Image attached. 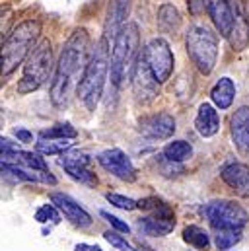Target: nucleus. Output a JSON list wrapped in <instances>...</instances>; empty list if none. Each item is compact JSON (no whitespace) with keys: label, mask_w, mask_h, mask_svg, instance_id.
<instances>
[{"label":"nucleus","mask_w":249,"mask_h":251,"mask_svg":"<svg viewBox=\"0 0 249 251\" xmlns=\"http://www.w3.org/2000/svg\"><path fill=\"white\" fill-rule=\"evenodd\" d=\"M109 45L107 41L101 37L96 47L92 49V55L86 63V68L80 76V82L76 86V94L78 100L86 105L88 111H96V107L100 105V100L103 96V88H105V80H107V72H109Z\"/></svg>","instance_id":"nucleus-2"},{"label":"nucleus","mask_w":249,"mask_h":251,"mask_svg":"<svg viewBox=\"0 0 249 251\" xmlns=\"http://www.w3.org/2000/svg\"><path fill=\"white\" fill-rule=\"evenodd\" d=\"M10 22H12V8L10 6H2L0 8V49L8 37V29H10Z\"/></svg>","instance_id":"nucleus-32"},{"label":"nucleus","mask_w":249,"mask_h":251,"mask_svg":"<svg viewBox=\"0 0 249 251\" xmlns=\"http://www.w3.org/2000/svg\"><path fill=\"white\" fill-rule=\"evenodd\" d=\"M14 134L18 136V140H20V142H29V140L33 138V134H31L29 130H24V128H16V130H14Z\"/></svg>","instance_id":"nucleus-36"},{"label":"nucleus","mask_w":249,"mask_h":251,"mask_svg":"<svg viewBox=\"0 0 249 251\" xmlns=\"http://www.w3.org/2000/svg\"><path fill=\"white\" fill-rule=\"evenodd\" d=\"M88 45H90V35L84 27L74 29V33L62 45L61 57L55 64V74H53V82H51V101H53V105L66 107L74 78L80 74L82 68H86L84 63H88L86 61Z\"/></svg>","instance_id":"nucleus-1"},{"label":"nucleus","mask_w":249,"mask_h":251,"mask_svg":"<svg viewBox=\"0 0 249 251\" xmlns=\"http://www.w3.org/2000/svg\"><path fill=\"white\" fill-rule=\"evenodd\" d=\"M103 238L113 246V248H117L119 251H132L130 250V246H128V242L124 240L123 236H119L117 232H111V230H107L105 234H103Z\"/></svg>","instance_id":"nucleus-33"},{"label":"nucleus","mask_w":249,"mask_h":251,"mask_svg":"<svg viewBox=\"0 0 249 251\" xmlns=\"http://www.w3.org/2000/svg\"><path fill=\"white\" fill-rule=\"evenodd\" d=\"M134 251H146V250H134Z\"/></svg>","instance_id":"nucleus-38"},{"label":"nucleus","mask_w":249,"mask_h":251,"mask_svg":"<svg viewBox=\"0 0 249 251\" xmlns=\"http://www.w3.org/2000/svg\"><path fill=\"white\" fill-rule=\"evenodd\" d=\"M78 130L70 123H59V125H53L45 130L39 132V138H57V140H72L76 138Z\"/></svg>","instance_id":"nucleus-26"},{"label":"nucleus","mask_w":249,"mask_h":251,"mask_svg":"<svg viewBox=\"0 0 249 251\" xmlns=\"http://www.w3.org/2000/svg\"><path fill=\"white\" fill-rule=\"evenodd\" d=\"M214 242L220 251L232 250L236 244L242 242V230H218L214 236Z\"/></svg>","instance_id":"nucleus-28"},{"label":"nucleus","mask_w":249,"mask_h":251,"mask_svg":"<svg viewBox=\"0 0 249 251\" xmlns=\"http://www.w3.org/2000/svg\"><path fill=\"white\" fill-rule=\"evenodd\" d=\"M193 156V146L187 140H174L164 148V158L174 164H183Z\"/></svg>","instance_id":"nucleus-23"},{"label":"nucleus","mask_w":249,"mask_h":251,"mask_svg":"<svg viewBox=\"0 0 249 251\" xmlns=\"http://www.w3.org/2000/svg\"><path fill=\"white\" fill-rule=\"evenodd\" d=\"M210 100L216 109H228L232 107L236 100V82L230 76H222L210 90Z\"/></svg>","instance_id":"nucleus-21"},{"label":"nucleus","mask_w":249,"mask_h":251,"mask_svg":"<svg viewBox=\"0 0 249 251\" xmlns=\"http://www.w3.org/2000/svg\"><path fill=\"white\" fill-rule=\"evenodd\" d=\"M74 251H103L101 248H98V246H90V244H78Z\"/></svg>","instance_id":"nucleus-37"},{"label":"nucleus","mask_w":249,"mask_h":251,"mask_svg":"<svg viewBox=\"0 0 249 251\" xmlns=\"http://www.w3.org/2000/svg\"><path fill=\"white\" fill-rule=\"evenodd\" d=\"M59 166L74 181H80L82 185H88V187H96L98 185V177L92 172V158L88 154L70 148L64 154H61Z\"/></svg>","instance_id":"nucleus-11"},{"label":"nucleus","mask_w":249,"mask_h":251,"mask_svg":"<svg viewBox=\"0 0 249 251\" xmlns=\"http://www.w3.org/2000/svg\"><path fill=\"white\" fill-rule=\"evenodd\" d=\"M187 6H189V12L193 16H199L206 8V0H187Z\"/></svg>","instance_id":"nucleus-35"},{"label":"nucleus","mask_w":249,"mask_h":251,"mask_svg":"<svg viewBox=\"0 0 249 251\" xmlns=\"http://www.w3.org/2000/svg\"><path fill=\"white\" fill-rule=\"evenodd\" d=\"M18 144L12 142L6 136H0V166L2 164H16V154H18Z\"/></svg>","instance_id":"nucleus-29"},{"label":"nucleus","mask_w":249,"mask_h":251,"mask_svg":"<svg viewBox=\"0 0 249 251\" xmlns=\"http://www.w3.org/2000/svg\"><path fill=\"white\" fill-rule=\"evenodd\" d=\"M51 202L59 208V212L64 214V218H66L68 222H72L74 226H78V228H88V226L92 224L90 212H88L80 202H76L72 197H68V195H64V193H53V195H51Z\"/></svg>","instance_id":"nucleus-14"},{"label":"nucleus","mask_w":249,"mask_h":251,"mask_svg":"<svg viewBox=\"0 0 249 251\" xmlns=\"http://www.w3.org/2000/svg\"><path fill=\"white\" fill-rule=\"evenodd\" d=\"M100 214H101V216H103V218H105V220H107V222H109V224H111V226H113V228H115L117 232H121V234H128V232H130L128 224H126V222H123L121 218L113 216L111 212H107V210H101Z\"/></svg>","instance_id":"nucleus-34"},{"label":"nucleus","mask_w":249,"mask_h":251,"mask_svg":"<svg viewBox=\"0 0 249 251\" xmlns=\"http://www.w3.org/2000/svg\"><path fill=\"white\" fill-rule=\"evenodd\" d=\"M183 240L199 251H208L210 248V236L200 226H187L183 230Z\"/></svg>","instance_id":"nucleus-24"},{"label":"nucleus","mask_w":249,"mask_h":251,"mask_svg":"<svg viewBox=\"0 0 249 251\" xmlns=\"http://www.w3.org/2000/svg\"><path fill=\"white\" fill-rule=\"evenodd\" d=\"M195 128L204 138H210L220 130V115H218V109L214 107V103L204 101L199 105V111L195 117Z\"/></svg>","instance_id":"nucleus-19"},{"label":"nucleus","mask_w":249,"mask_h":251,"mask_svg":"<svg viewBox=\"0 0 249 251\" xmlns=\"http://www.w3.org/2000/svg\"><path fill=\"white\" fill-rule=\"evenodd\" d=\"M37 152L39 154H45V156H61L66 150L72 148V140H57V138H39L37 144H35Z\"/></svg>","instance_id":"nucleus-25"},{"label":"nucleus","mask_w":249,"mask_h":251,"mask_svg":"<svg viewBox=\"0 0 249 251\" xmlns=\"http://www.w3.org/2000/svg\"><path fill=\"white\" fill-rule=\"evenodd\" d=\"M0 177L8 181H25V183H49L55 185L57 179L49 172H37V170H24L18 164H2L0 166Z\"/></svg>","instance_id":"nucleus-18"},{"label":"nucleus","mask_w":249,"mask_h":251,"mask_svg":"<svg viewBox=\"0 0 249 251\" xmlns=\"http://www.w3.org/2000/svg\"><path fill=\"white\" fill-rule=\"evenodd\" d=\"M53 70V49L49 39H41L31 51L24 66V76L18 82V94H31L39 90L51 76Z\"/></svg>","instance_id":"nucleus-6"},{"label":"nucleus","mask_w":249,"mask_h":251,"mask_svg":"<svg viewBox=\"0 0 249 251\" xmlns=\"http://www.w3.org/2000/svg\"><path fill=\"white\" fill-rule=\"evenodd\" d=\"M16 164L27 166L29 170H37V172H49L45 160L41 158L39 152H25V150H18L16 154Z\"/></svg>","instance_id":"nucleus-27"},{"label":"nucleus","mask_w":249,"mask_h":251,"mask_svg":"<svg viewBox=\"0 0 249 251\" xmlns=\"http://www.w3.org/2000/svg\"><path fill=\"white\" fill-rule=\"evenodd\" d=\"M136 53H138V25L128 24L117 35V39L113 41L109 49V57H111L109 72H111V82L115 88L123 84L126 74H132V68L138 61Z\"/></svg>","instance_id":"nucleus-4"},{"label":"nucleus","mask_w":249,"mask_h":251,"mask_svg":"<svg viewBox=\"0 0 249 251\" xmlns=\"http://www.w3.org/2000/svg\"><path fill=\"white\" fill-rule=\"evenodd\" d=\"M222 181L232 189L238 197H249V166L242 162H230L220 170Z\"/></svg>","instance_id":"nucleus-16"},{"label":"nucleus","mask_w":249,"mask_h":251,"mask_svg":"<svg viewBox=\"0 0 249 251\" xmlns=\"http://www.w3.org/2000/svg\"><path fill=\"white\" fill-rule=\"evenodd\" d=\"M206 12H208L216 31L228 39L232 35L234 24H236V18H234L230 4L226 0H206Z\"/></svg>","instance_id":"nucleus-17"},{"label":"nucleus","mask_w":249,"mask_h":251,"mask_svg":"<svg viewBox=\"0 0 249 251\" xmlns=\"http://www.w3.org/2000/svg\"><path fill=\"white\" fill-rule=\"evenodd\" d=\"M0 126H2V121H0Z\"/></svg>","instance_id":"nucleus-39"},{"label":"nucleus","mask_w":249,"mask_h":251,"mask_svg":"<svg viewBox=\"0 0 249 251\" xmlns=\"http://www.w3.org/2000/svg\"><path fill=\"white\" fill-rule=\"evenodd\" d=\"M232 140L234 146L244 154L249 156V107H240L232 115Z\"/></svg>","instance_id":"nucleus-20"},{"label":"nucleus","mask_w":249,"mask_h":251,"mask_svg":"<svg viewBox=\"0 0 249 251\" xmlns=\"http://www.w3.org/2000/svg\"><path fill=\"white\" fill-rule=\"evenodd\" d=\"M142 59L146 61L148 68L152 70V74L156 76V80L160 84L168 82L172 72H174V64H175V57L172 53L170 43L164 37H154L150 39L144 49H142Z\"/></svg>","instance_id":"nucleus-9"},{"label":"nucleus","mask_w":249,"mask_h":251,"mask_svg":"<svg viewBox=\"0 0 249 251\" xmlns=\"http://www.w3.org/2000/svg\"><path fill=\"white\" fill-rule=\"evenodd\" d=\"M138 208L150 212V216L138 220V228L146 236L162 238V236H168V234L174 232L175 214H174V208L170 204H166L164 201H160L156 197H148V199H140L138 201Z\"/></svg>","instance_id":"nucleus-7"},{"label":"nucleus","mask_w":249,"mask_h":251,"mask_svg":"<svg viewBox=\"0 0 249 251\" xmlns=\"http://www.w3.org/2000/svg\"><path fill=\"white\" fill-rule=\"evenodd\" d=\"M158 27L164 33H175L181 27V14L174 4H162L158 10Z\"/></svg>","instance_id":"nucleus-22"},{"label":"nucleus","mask_w":249,"mask_h":251,"mask_svg":"<svg viewBox=\"0 0 249 251\" xmlns=\"http://www.w3.org/2000/svg\"><path fill=\"white\" fill-rule=\"evenodd\" d=\"M204 216L208 224L218 232V230H242L249 222L248 210L238 204L236 201H210L204 206Z\"/></svg>","instance_id":"nucleus-8"},{"label":"nucleus","mask_w":249,"mask_h":251,"mask_svg":"<svg viewBox=\"0 0 249 251\" xmlns=\"http://www.w3.org/2000/svg\"><path fill=\"white\" fill-rule=\"evenodd\" d=\"M35 220H37L39 224H47V222H51V224H59V222H61L59 208H57L53 202H51V204H43V206L37 208V212H35Z\"/></svg>","instance_id":"nucleus-30"},{"label":"nucleus","mask_w":249,"mask_h":251,"mask_svg":"<svg viewBox=\"0 0 249 251\" xmlns=\"http://www.w3.org/2000/svg\"><path fill=\"white\" fill-rule=\"evenodd\" d=\"M130 86H132V94L134 100L142 105L152 103L158 96H160V82L156 80V76L152 74V70L148 68L146 61L142 59V55L138 57V61L132 68L130 74Z\"/></svg>","instance_id":"nucleus-10"},{"label":"nucleus","mask_w":249,"mask_h":251,"mask_svg":"<svg viewBox=\"0 0 249 251\" xmlns=\"http://www.w3.org/2000/svg\"><path fill=\"white\" fill-rule=\"evenodd\" d=\"M39 37H41V22L39 20L20 22L8 33V37L0 49V74L10 76L31 55V51L37 47Z\"/></svg>","instance_id":"nucleus-3"},{"label":"nucleus","mask_w":249,"mask_h":251,"mask_svg":"<svg viewBox=\"0 0 249 251\" xmlns=\"http://www.w3.org/2000/svg\"><path fill=\"white\" fill-rule=\"evenodd\" d=\"M98 162L100 166L109 172L111 176H115L117 179L126 181V183H132L136 179V168L132 166L130 158L124 154L121 148H109V150H103L100 156H98Z\"/></svg>","instance_id":"nucleus-13"},{"label":"nucleus","mask_w":249,"mask_h":251,"mask_svg":"<svg viewBox=\"0 0 249 251\" xmlns=\"http://www.w3.org/2000/svg\"><path fill=\"white\" fill-rule=\"evenodd\" d=\"M138 130L148 138L166 140V138H172L175 132V119L170 113H156V115L140 119Z\"/></svg>","instance_id":"nucleus-15"},{"label":"nucleus","mask_w":249,"mask_h":251,"mask_svg":"<svg viewBox=\"0 0 249 251\" xmlns=\"http://www.w3.org/2000/svg\"><path fill=\"white\" fill-rule=\"evenodd\" d=\"M185 49L191 63L200 74H210L218 61V35L204 25L189 27L185 35Z\"/></svg>","instance_id":"nucleus-5"},{"label":"nucleus","mask_w":249,"mask_h":251,"mask_svg":"<svg viewBox=\"0 0 249 251\" xmlns=\"http://www.w3.org/2000/svg\"><path fill=\"white\" fill-rule=\"evenodd\" d=\"M128 16H130V0H109L107 10H105V22H103V39L107 41L109 49L117 35L128 25Z\"/></svg>","instance_id":"nucleus-12"},{"label":"nucleus","mask_w":249,"mask_h":251,"mask_svg":"<svg viewBox=\"0 0 249 251\" xmlns=\"http://www.w3.org/2000/svg\"><path fill=\"white\" fill-rule=\"evenodd\" d=\"M105 199H107L113 206H117V208H121V210H134V208H138V201H134V199H130V197H124V195H119V193H107Z\"/></svg>","instance_id":"nucleus-31"}]
</instances>
